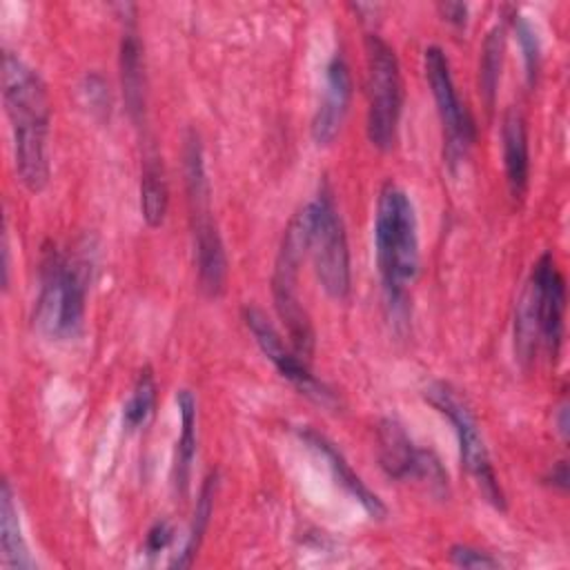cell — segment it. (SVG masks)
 I'll list each match as a JSON object with an SVG mask.
<instances>
[{"mask_svg":"<svg viewBox=\"0 0 570 570\" xmlns=\"http://www.w3.org/2000/svg\"><path fill=\"white\" fill-rule=\"evenodd\" d=\"M450 561L459 568H501L503 563L492 557L490 552H483L479 548L465 546V543H456L450 548Z\"/></svg>","mask_w":570,"mask_h":570,"instance_id":"cell-25","label":"cell"},{"mask_svg":"<svg viewBox=\"0 0 570 570\" xmlns=\"http://www.w3.org/2000/svg\"><path fill=\"white\" fill-rule=\"evenodd\" d=\"M171 539H174V528H171V523H169L167 519H158V521L149 528V532H147V537H145V552H147V554H156V552L165 550V548L171 543Z\"/></svg>","mask_w":570,"mask_h":570,"instance_id":"cell-26","label":"cell"},{"mask_svg":"<svg viewBox=\"0 0 570 570\" xmlns=\"http://www.w3.org/2000/svg\"><path fill=\"white\" fill-rule=\"evenodd\" d=\"M169 205V189L158 158H147L140 176V212L149 227H160Z\"/></svg>","mask_w":570,"mask_h":570,"instance_id":"cell-19","label":"cell"},{"mask_svg":"<svg viewBox=\"0 0 570 570\" xmlns=\"http://www.w3.org/2000/svg\"><path fill=\"white\" fill-rule=\"evenodd\" d=\"M367 60V138L390 151L396 142L399 118L403 107V82L394 49L376 33L365 36Z\"/></svg>","mask_w":570,"mask_h":570,"instance_id":"cell-6","label":"cell"},{"mask_svg":"<svg viewBox=\"0 0 570 570\" xmlns=\"http://www.w3.org/2000/svg\"><path fill=\"white\" fill-rule=\"evenodd\" d=\"M521 298L528 303L534 316L539 343L548 350L552 358H557L563 343L566 281L550 252H543L532 265L530 278L521 292Z\"/></svg>","mask_w":570,"mask_h":570,"instance_id":"cell-11","label":"cell"},{"mask_svg":"<svg viewBox=\"0 0 570 570\" xmlns=\"http://www.w3.org/2000/svg\"><path fill=\"white\" fill-rule=\"evenodd\" d=\"M423 69L443 125L445 156L450 163H456L474 142V120L454 89L450 62L441 47L430 45L423 51Z\"/></svg>","mask_w":570,"mask_h":570,"instance_id":"cell-10","label":"cell"},{"mask_svg":"<svg viewBox=\"0 0 570 570\" xmlns=\"http://www.w3.org/2000/svg\"><path fill=\"white\" fill-rule=\"evenodd\" d=\"M2 100L11 122L16 174L38 194L49 183V98L38 71L11 51L2 53Z\"/></svg>","mask_w":570,"mask_h":570,"instance_id":"cell-1","label":"cell"},{"mask_svg":"<svg viewBox=\"0 0 570 570\" xmlns=\"http://www.w3.org/2000/svg\"><path fill=\"white\" fill-rule=\"evenodd\" d=\"M550 483L554 485V488H559V490H566V485H568V465H566V461H559L557 465H552V470H550Z\"/></svg>","mask_w":570,"mask_h":570,"instance_id":"cell-28","label":"cell"},{"mask_svg":"<svg viewBox=\"0 0 570 570\" xmlns=\"http://www.w3.org/2000/svg\"><path fill=\"white\" fill-rule=\"evenodd\" d=\"M307 252H309V207L305 205L301 212L294 214V218L289 220L283 234L278 256L274 263V276H272L274 307L287 327L292 350L301 358H309L314 352V327H312L309 314L305 312L298 298V287H296L298 267Z\"/></svg>","mask_w":570,"mask_h":570,"instance_id":"cell-5","label":"cell"},{"mask_svg":"<svg viewBox=\"0 0 570 570\" xmlns=\"http://www.w3.org/2000/svg\"><path fill=\"white\" fill-rule=\"evenodd\" d=\"M374 252L385 303L394 318L407 314V287L419 274V227L410 196L385 183L374 214Z\"/></svg>","mask_w":570,"mask_h":570,"instance_id":"cell-2","label":"cell"},{"mask_svg":"<svg viewBox=\"0 0 570 570\" xmlns=\"http://www.w3.org/2000/svg\"><path fill=\"white\" fill-rule=\"evenodd\" d=\"M503 51H505V29L501 24H494L483 40L481 60H479V91L488 109L494 107L501 65H503Z\"/></svg>","mask_w":570,"mask_h":570,"instance_id":"cell-20","label":"cell"},{"mask_svg":"<svg viewBox=\"0 0 570 570\" xmlns=\"http://www.w3.org/2000/svg\"><path fill=\"white\" fill-rule=\"evenodd\" d=\"M512 29H514V33H517V40H519V47H521V53H523L525 78H528L530 85H534L537 73H539V67H541V45H539L537 31H534V27L528 22V18L521 16V13H514V16H512Z\"/></svg>","mask_w":570,"mask_h":570,"instance_id":"cell-23","label":"cell"},{"mask_svg":"<svg viewBox=\"0 0 570 570\" xmlns=\"http://www.w3.org/2000/svg\"><path fill=\"white\" fill-rule=\"evenodd\" d=\"M185 185L191 216L194 236V263L198 272L200 289L207 296H218L225 289L227 256L209 205V180L203 163V147L196 131L187 134L185 140Z\"/></svg>","mask_w":570,"mask_h":570,"instance_id":"cell-4","label":"cell"},{"mask_svg":"<svg viewBox=\"0 0 570 570\" xmlns=\"http://www.w3.org/2000/svg\"><path fill=\"white\" fill-rule=\"evenodd\" d=\"M301 439L314 448L330 465L336 483L354 499L361 503V508L372 517V519H383L387 514V508L383 505V501L358 479V474L350 468V463L345 461V456L334 448L332 441H327L323 434L305 428L301 430Z\"/></svg>","mask_w":570,"mask_h":570,"instance_id":"cell-14","label":"cell"},{"mask_svg":"<svg viewBox=\"0 0 570 570\" xmlns=\"http://www.w3.org/2000/svg\"><path fill=\"white\" fill-rule=\"evenodd\" d=\"M379 461L387 476L396 481H419L432 494H448V472L432 450L416 448L405 428L394 419H381L376 428Z\"/></svg>","mask_w":570,"mask_h":570,"instance_id":"cell-9","label":"cell"},{"mask_svg":"<svg viewBox=\"0 0 570 570\" xmlns=\"http://www.w3.org/2000/svg\"><path fill=\"white\" fill-rule=\"evenodd\" d=\"M501 140H503V167H505V180L510 187V194L514 198L523 196L528 189L530 178V154H528V131L525 120L519 109H510L503 116L501 127Z\"/></svg>","mask_w":570,"mask_h":570,"instance_id":"cell-15","label":"cell"},{"mask_svg":"<svg viewBox=\"0 0 570 570\" xmlns=\"http://www.w3.org/2000/svg\"><path fill=\"white\" fill-rule=\"evenodd\" d=\"M554 421H557V430H559L561 439L566 441V439H568V403H566V401H561Z\"/></svg>","mask_w":570,"mask_h":570,"instance_id":"cell-29","label":"cell"},{"mask_svg":"<svg viewBox=\"0 0 570 570\" xmlns=\"http://www.w3.org/2000/svg\"><path fill=\"white\" fill-rule=\"evenodd\" d=\"M309 207V254L321 287L330 298L343 301L350 294V249L343 220L332 194L323 187Z\"/></svg>","mask_w":570,"mask_h":570,"instance_id":"cell-8","label":"cell"},{"mask_svg":"<svg viewBox=\"0 0 570 570\" xmlns=\"http://www.w3.org/2000/svg\"><path fill=\"white\" fill-rule=\"evenodd\" d=\"M439 13L445 22H450L454 27H463L468 20V7L463 2H441Z\"/></svg>","mask_w":570,"mask_h":570,"instance_id":"cell-27","label":"cell"},{"mask_svg":"<svg viewBox=\"0 0 570 570\" xmlns=\"http://www.w3.org/2000/svg\"><path fill=\"white\" fill-rule=\"evenodd\" d=\"M423 396L434 410H439L454 425L461 463L468 470V474L474 479V483L481 490V494L485 497V501L497 510H505V497H503V490L494 474L490 452L485 448L481 428H479L472 410L468 407V403L448 383L428 385Z\"/></svg>","mask_w":570,"mask_h":570,"instance_id":"cell-7","label":"cell"},{"mask_svg":"<svg viewBox=\"0 0 570 570\" xmlns=\"http://www.w3.org/2000/svg\"><path fill=\"white\" fill-rule=\"evenodd\" d=\"M80 98L82 105L91 111V116L105 120L109 118L111 111V94H109V82L105 80L102 73L89 71L80 80Z\"/></svg>","mask_w":570,"mask_h":570,"instance_id":"cell-24","label":"cell"},{"mask_svg":"<svg viewBox=\"0 0 570 570\" xmlns=\"http://www.w3.org/2000/svg\"><path fill=\"white\" fill-rule=\"evenodd\" d=\"M350 96H352L350 67L345 58L336 53L325 67L323 96L312 118V138L316 145H330L336 138L350 107Z\"/></svg>","mask_w":570,"mask_h":570,"instance_id":"cell-13","label":"cell"},{"mask_svg":"<svg viewBox=\"0 0 570 570\" xmlns=\"http://www.w3.org/2000/svg\"><path fill=\"white\" fill-rule=\"evenodd\" d=\"M89 281L91 258L87 252H62L56 245L45 247L33 312V321L42 334L56 341H67L82 332Z\"/></svg>","mask_w":570,"mask_h":570,"instance_id":"cell-3","label":"cell"},{"mask_svg":"<svg viewBox=\"0 0 570 570\" xmlns=\"http://www.w3.org/2000/svg\"><path fill=\"white\" fill-rule=\"evenodd\" d=\"M120 85L127 114L134 122H140L145 116V65L142 47L138 33L127 27L120 38Z\"/></svg>","mask_w":570,"mask_h":570,"instance_id":"cell-16","label":"cell"},{"mask_svg":"<svg viewBox=\"0 0 570 570\" xmlns=\"http://www.w3.org/2000/svg\"><path fill=\"white\" fill-rule=\"evenodd\" d=\"M176 405L180 414V436L176 441L174 454V488L180 497H185L196 454V399L189 390H180L176 396Z\"/></svg>","mask_w":570,"mask_h":570,"instance_id":"cell-18","label":"cell"},{"mask_svg":"<svg viewBox=\"0 0 570 570\" xmlns=\"http://www.w3.org/2000/svg\"><path fill=\"white\" fill-rule=\"evenodd\" d=\"M154 405H156V381L149 367L140 370L136 385L122 407V425L127 432H136L138 428H142L149 416L154 414Z\"/></svg>","mask_w":570,"mask_h":570,"instance_id":"cell-22","label":"cell"},{"mask_svg":"<svg viewBox=\"0 0 570 570\" xmlns=\"http://www.w3.org/2000/svg\"><path fill=\"white\" fill-rule=\"evenodd\" d=\"M216 485H218V474H209L200 488V494L196 499V510H194V519L189 525V534L180 548V552L169 561L171 568H187L194 561V554L203 541V534L207 530L209 523V514L214 508V497H216Z\"/></svg>","mask_w":570,"mask_h":570,"instance_id":"cell-21","label":"cell"},{"mask_svg":"<svg viewBox=\"0 0 570 570\" xmlns=\"http://www.w3.org/2000/svg\"><path fill=\"white\" fill-rule=\"evenodd\" d=\"M0 550H2V566L7 570H29L36 566L22 534L20 514L13 501L11 485L7 481L2 483V490H0Z\"/></svg>","mask_w":570,"mask_h":570,"instance_id":"cell-17","label":"cell"},{"mask_svg":"<svg viewBox=\"0 0 570 570\" xmlns=\"http://www.w3.org/2000/svg\"><path fill=\"white\" fill-rule=\"evenodd\" d=\"M243 321H245L247 330L252 332L261 352L274 363V367L278 370V374L283 379H287L301 394H305L307 399H312L316 403H323V405L336 403L332 390L309 372L307 363L294 350H289L285 345V341L281 338L276 327L269 323V318L258 307L247 305L243 309Z\"/></svg>","mask_w":570,"mask_h":570,"instance_id":"cell-12","label":"cell"}]
</instances>
